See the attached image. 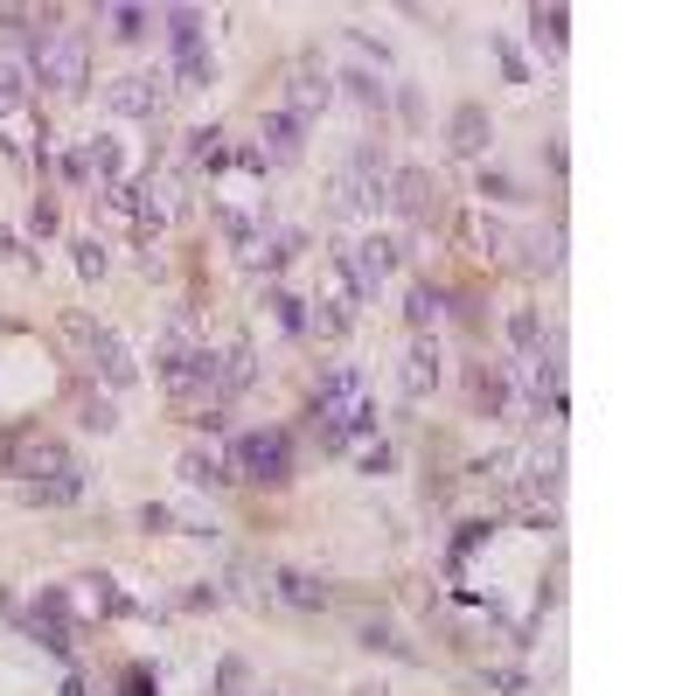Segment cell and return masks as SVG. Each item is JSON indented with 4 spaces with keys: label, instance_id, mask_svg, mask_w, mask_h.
I'll use <instances>...</instances> for the list:
<instances>
[{
    "label": "cell",
    "instance_id": "6da1fadb",
    "mask_svg": "<svg viewBox=\"0 0 696 696\" xmlns=\"http://www.w3.org/2000/svg\"><path fill=\"white\" fill-rule=\"evenodd\" d=\"M29 77L36 84H49L57 98H77L91 84V57H84V36L63 29L57 14H42L36 21V49H29Z\"/></svg>",
    "mask_w": 696,
    "mask_h": 696
},
{
    "label": "cell",
    "instance_id": "7a4b0ae2",
    "mask_svg": "<svg viewBox=\"0 0 696 696\" xmlns=\"http://www.w3.org/2000/svg\"><path fill=\"white\" fill-rule=\"evenodd\" d=\"M383 202H391V153H383V140H355V153L334 168V210L376 216Z\"/></svg>",
    "mask_w": 696,
    "mask_h": 696
},
{
    "label": "cell",
    "instance_id": "3957f363",
    "mask_svg": "<svg viewBox=\"0 0 696 696\" xmlns=\"http://www.w3.org/2000/svg\"><path fill=\"white\" fill-rule=\"evenodd\" d=\"M153 370H161L168 397L182 404V411H195V404H223V391H216V355H210V349L174 342V349H161V355H153Z\"/></svg>",
    "mask_w": 696,
    "mask_h": 696
},
{
    "label": "cell",
    "instance_id": "277c9868",
    "mask_svg": "<svg viewBox=\"0 0 696 696\" xmlns=\"http://www.w3.org/2000/svg\"><path fill=\"white\" fill-rule=\"evenodd\" d=\"M63 334H70V342H84V363L105 376L112 391H125V383L140 376V363H133V349H125V334H119V327H98V321H84V314H70Z\"/></svg>",
    "mask_w": 696,
    "mask_h": 696
},
{
    "label": "cell",
    "instance_id": "5b68a950",
    "mask_svg": "<svg viewBox=\"0 0 696 696\" xmlns=\"http://www.w3.org/2000/svg\"><path fill=\"white\" fill-rule=\"evenodd\" d=\"M230 467H238L244 481H293V440L286 432H244V440H230Z\"/></svg>",
    "mask_w": 696,
    "mask_h": 696
},
{
    "label": "cell",
    "instance_id": "8992f818",
    "mask_svg": "<svg viewBox=\"0 0 696 696\" xmlns=\"http://www.w3.org/2000/svg\"><path fill=\"white\" fill-rule=\"evenodd\" d=\"M0 460L29 481V487H57V481H84V467L57 446V440H14V446H0Z\"/></svg>",
    "mask_w": 696,
    "mask_h": 696
},
{
    "label": "cell",
    "instance_id": "52a82bcc",
    "mask_svg": "<svg viewBox=\"0 0 696 696\" xmlns=\"http://www.w3.org/2000/svg\"><path fill=\"white\" fill-rule=\"evenodd\" d=\"M383 210H397L411 230H425V223H440V182H432V168H397L391 174V202H383Z\"/></svg>",
    "mask_w": 696,
    "mask_h": 696
},
{
    "label": "cell",
    "instance_id": "ba28073f",
    "mask_svg": "<svg viewBox=\"0 0 696 696\" xmlns=\"http://www.w3.org/2000/svg\"><path fill=\"white\" fill-rule=\"evenodd\" d=\"M314 306V314H306V334H321V342H342V334L355 327V314H363V306L349 300V286H342V272L327 265V279H321V293L306 300Z\"/></svg>",
    "mask_w": 696,
    "mask_h": 696
},
{
    "label": "cell",
    "instance_id": "9c48e42d",
    "mask_svg": "<svg viewBox=\"0 0 696 696\" xmlns=\"http://www.w3.org/2000/svg\"><path fill=\"white\" fill-rule=\"evenodd\" d=\"M161 77H147V70H125V77H112L105 84V112L112 119H153L161 112Z\"/></svg>",
    "mask_w": 696,
    "mask_h": 696
},
{
    "label": "cell",
    "instance_id": "30bf717a",
    "mask_svg": "<svg viewBox=\"0 0 696 696\" xmlns=\"http://www.w3.org/2000/svg\"><path fill=\"white\" fill-rule=\"evenodd\" d=\"M327 105H334V77H327L321 63H293V84H286V112H293L300 125H314Z\"/></svg>",
    "mask_w": 696,
    "mask_h": 696
},
{
    "label": "cell",
    "instance_id": "8fae6325",
    "mask_svg": "<svg viewBox=\"0 0 696 696\" xmlns=\"http://www.w3.org/2000/svg\"><path fill=\"white\" fill-rule=\"evenodd\" d=\"M258 153H265V161H300L306 153V125L286 105H272L265 119H258Z\"/></svg>",
    "mask_w": 696,
    "mask_h": 696
},
{
    "label": "cell",
    "instance_id": "7c38bea8",
    "mask_svg": "<svg viewBox=\"0 0 696 696\" xmlns=\"http://www.w3.org/2000/svg\"><path fill=\"white\" fill-rule=\"evenodd\" d=\"M529 42L544 49L551 63H564V42H572V8H564V0H551V8L536 0V8H529Z\"/></svg>",
    "mask_w": 696,
    "mask_h": 696
},
{
    "label": "cell",
    "instance_id": "4fadbf2b",
    "mask_svg": "<svg viewBox=\"0 0 696 696\" xmlns=\"http://www.w3.org/2000/svg\"><path fill=\"white\" fill-rule=\"evenodd\" d=\"M272 599H279V606H293V613H321L334 592H327L314 572H293V564H286V572H272Z\"/></svg>",
    "mask_w": 696,
    "mask_h": 696
},
{
    "label": "cell",
    "instance_id": "5bb4252c",
    "mask_svg": "<svg viewBox=\"0 0 696 696\" xmlns=\"http://www.w3.org/2000/svg\"><path fill=\"white\" fill-rule=\"evenodd\" d=\"M440 391V342L418 334V342L404 349V397H432Z\"/></svg>",
    "mask_w": 696,
    "mask_h": 696
},
{
    "label": "cell",
    "instance_id": "9a60e30c",
    "mask_svg": "<svg viewBox=\"0 0 696 696\" xmlns=\"http://www.w3.org/2000/svg\"><path fill=\"white\" fill-rule=\"evenodd\" d=\"M446 133H453V153H467V161H481V153H487V140H495V125H487V105H460Z\"/></svg>",
    "mask_w": 696,
    "mask_h": 696
},
{
    "label": "cell",
    "instance_id": "2e32d148",
    "mask_svg": "<svg viewBox=\"0 0 696 696\" xmlns=\"http://www.w3.org/2000/svg\"><path fill=\"white\" fill-rule=\"evenodd\" d=\"M161 29H168V42H174V57H195V49H210V42H202V29H210V21H202V8H168Z\"/></svg>",
    "mask_w": 696,
    "mask_h": 696
},
{
    "label": "cell",
    "instance_id": "e0dca14e",
    "mask_svg": "<svg viewBox=\"0 0 696 696\" xmlns=\"http://www.w3.org/2000/svg\"><path fill=\"white\" fill-rule=\"evenodd\" d=\"M174 474H182L189 487H223V481H238V474H230V460H223V453H202V446H189V453H182V467H174Z\"/></svg>",
    "mask_w": 696,
    "mask_h": 696
},
{
    "label": "cell",
    "instance_id": "ac0fdd59",
    "mask_svg": "<svg viewBox=\"0 0 696 696\" xmlns=\"http://www.w3.org/2000/svg\"><path fill=\"white\" fill-rule=\"evenodd\" d=\"M251 383H258V355L238 342V349H230V355H216V391L223 397H238V391H251Z\"/></svg>",
    "mask_w": 696,
    "mask_h": 696
},
{
    "label": "cell",
    "instance_id": "d6986e66",
    "mask_svg": "<svg viewBox=\"0 0 696 696\" xmlns=\"http://www.w3.org/2000/svg\"><path fill=\"white\" fill-rule=\"evenodd\" d=\"M334 84H342V91H349V98H355V105H363V112H383V98H391V84H383V77H376L370 63L342 70V77H334Z\"/></svg>",
    "mask_w": 696,
    "mask_h": 696
},
{
    "label": "cell",
    "instance_id": "ffe728a7",
    "mask_svg": "<svg viewBox=\"0 0 696 696\" xmlns=\"http://www.w3.org/2000/svg\"><path fill=\"white\" fill-rule=\"evenodd\" d=\"M523 265L529 272H557L564 265V230H529L523 238Z\"/></svg>",
    "mask_w": 696,
    "mask_h": 696
},
{
    "label": "cell",
    "instance_id": "44dd1931",
    "mask_svg": "<svg viewBox=\"0 0 696 696\" xmlns=\"http://www.w3.org/2000/svg\"><path fill=\"white\" fill-rule=\"evenodd\" d=\"M508 349H515V355H536V349H544V314H536V306H508Z\"/></svg>",
    "mask_w": 696,
    "mask_h": 696
},
{
    "label": "cell",
    "instance_id": "7402d4cb",
    "mask_svg": "<svg viewBox=\"0 0 696 696\" xmlns=\"http://www.w3.org/2000/svg\"><path fill=\"white\" fill-rule=\"evenodd\" d=\"M529 487H536V495H557V487H564V446L557 440L529 453Z\"/></svg>",
    "mask_w": 696,
    "mask_h": 696
},
{
    "label": "cell",
    "instance_id": "603a6c76",
    "mask_svg": "<svg viewBox=\"0 0 696 696\" xmlns=\"http://www.w3.org/2000/svg\"><path fill=\"white\" fill-rule=\"evenodd\" d=\"M440 314H446V293H440V286H425V279H418V286L404 293V321H411V327L425 334V327L440 321Z\"/></svg>",
    "mask_w": 696,
    "mask_h": 696
},
{
    "label": "cell",
    "instance_id": "cb8c5ba5",
    "mask_svg": "<svg viewBox=\"0 0 696 696\" xmlns=\"http://www.w3.org/2000/svg\"><path fill=\"white\" fill-rule=\"evenodd\" d=\"M189 161H195L202 174H216V168L230 161V140H223V125H202V133H189Z\"/></svg>",
    "mask_w": 696,
    "mask_h": 696
},
{
    "label": "cell",
    "instance_id": "d4e9b609",
    "mask_svg": "<svg viewBox=\"0 0 696 696\" xmlns=\"http://www.w3.org/2000/svg\"><path fill=\"white\" fill-rule=\"evenodd\" d=\"M29 84H36V77H29V63L0 57V112H21V105H29Z\"/></svg>",
    "mask_w": 696,
    "mask_h": 696
},
{
    "label": "cell",
    "instance_id": "484cf974",
    "mask_svg": "<svg viewBox=\"0 0 696 696\" xmlns=\"http://www.w3.org/2000/svg\"><path fill=\"white\" fill-rule=\"evenodd\" d=\"M474 397H481L487 411H515V383H508L502 370H487V363H481V370H474Z\"/></svg>",
    "mask_w": 696,
    "mask_h": 696
},
{
    "label": "cell",
    "instance_id": "4316f807",
    "mask_svg": "<svg viewBox=\"0 0 696 696\" xmlns=\"http://www.w3.org/2000/svg\"><path fill=\"white\" fill-rule=\"evenodd\" d=\"M265 306H272V321L286 327V334H306V300L300 293H286V286H272L265 293Z\"/></svg>",
    "mask_w": 696,
    "mask_h": 696
},
{
    "label": "cell",
    "instance_id": "83f0119b",
    "mask_svg": "<svg viewBox=\"0 0 696 696\" xmlns=\"http://www.w3.org/2000/svg\"><path fill=\"white\" fill-rule=\"evenodd\" d=\"M174 77H182V91H210V84H216V57H210V49L174 57Z\"/></svg>",
    "mask_w": 696,
    "mask_h": 696
},
{
    "label": "cell",
    "instance_id": "f1b7e54d",
    "mask_svg": "<svg viewBox=\"0 0 696 696\" xmlns=\"http://www.w3.org/2000/svg\"><path fill=\"white\" fill-rule=\"evenodd\" d=\"M98 21H105V29H112L119 42H140V36L153 29V14H147V8H105Z\"/></svg>",
    "mask_w": 696,
    "mask_h": 696
},
{
    "label": "cell",
    "instance_id": "f546056e",
    "mask_svg": "<svg viewBox=\"0 0 696 696\" xmlns=\"http://www.w3.org/2000/svg\"><path fill=\"white\" fill-rule=\"evenodd\" d=\"M363 648H383V655H404V662H418V648L397 634V627H383V621H363Z\"/></svg>",
    "mask_w": 696,
    "mask_h": 696
},
{
    "label": "cell",
    "instance_id": "4dcf8cb0",
    "mask_svg": "<svg viewBox=\"0 0 696 696\" xmlns=\"http://www.w3.org/2000/svg\"><path fill=\"white\" fill-rule=\"evenodd\" d=\"M314 440H321V453H349V446H355L349 425L334 418V411H321V404H314Z\"/></svg>",
    "mask_w": 696,
    "mask_h": 696
},
{
    "label": "cell",
    "instance_id": "1f68e13d",
    "mask_svg": "<svg viewBox=\"0 0 696 696\" xmlns=\"http://www.w3.org/2000/svg\"><path fill=\"white\" fill-rule=\"evenodd\" d=\"M474 238H481V251H487V258H502V251L515 244V230H508L502 216H487V210H481V216H474Z\"/></svg>",
    "mask_w": 696,
    "mask_h": 696
},
{
    "label": "cell",
    "instance_id": "d6a6232c",
    "mask_svg": "<svg viewBox=\"0 0 696 696\" xmlns=\"http://www.w3.org/2000/svg\"><path fill=\"white\" fill-rule=\"evenodd\" d=\"M77 272H84V279H105V244H98V238H77Z\"/></svg>",
    "mask_w": 696,
    "mask_h": 696
},
{
    "label": "cell",
    "instance_id": "836d02e7",
    "mask_svg": "<svg viewBox=\"0 0 696 696\" xmlns=\"http://www.w3.org/2000/svg\"><path fill=\"white\" fill-rule=\"evenodd\" d=\"M244 683H251V668H244L238 655H230V662L216 668V696H244Z\"/></svg>",
    "mask_w": 696,
    "mask_h": 696
},
{
    "label": "cell",
    "instance_id": "e575fe53",
    "mask_svg": "<svg viewBox=\"0 0 696 696\" xmlns=\"http://www.w3.org/2000/svg\"><path fill=\"white\" fill-rule=\"evenodd\" d=\"M84 425H91V432H112V425H119V411H112L105 397H91V404H84Z\"/></svg>",
    "mask_w": 696,
    "mask_h": 696
},
{
    "label": "cell",
    "instance_id": "d590c367",
    "mask_svg": "<svg viewBox=\"0 0 696 696\" xmlns=\"http://www.w3.org/2000/svg\"><path fill=\"white\" fill-rule=\"evenodd\" d=\"M481 195H487V202H515V182H508V174H487V168H481Z\"/></svg>",
    "mask_w": 696,
    "mask_h": 696
},
{
    "label": "cell",
    "instance_id": "8d00e7d4",
    "mask_svg": "<svg viewBox=\"0 0 696 696\" xmlns=\"http://www.w3.org/2000/svg\"><path fill=\"white\" fill-rule=\"evenodd\" d=\"M57 168H63V182H70V189H91V168H84V153H63Z\"/></svg>",
    "mask_w": 696,
    "mask_h": 696
},
{
    "label": "cell",
    "instance_id": "74e56055",
    "mask_svg": "<svg viewBox=\"0 0 696 696\" xmlns=\"http://www.w3.org/2000/svg\"><path fill=\"white\" fill-rule=\"evenodd\" d=\"M140 523H147V529H174V508H168V502H147Z\"/></svg>",
    "mask_w": 696,
    "mask_h": 696
},
{
    "label": "cell",
    "instance_id": "f35d334b",
    "mask_svg": "<svg viewBox=\"0 0 696 696\" xmlns=\"http://www.w3.org/2000/svg\"><path fill=\"white\" fill-rule=\"evenodd\" d=\"M363 474H391V446H383V440L363 446Z\"/></svg>",
    "mask_w": 696,
    "mask_h": 696
},
{
    "label": "cell",
    "instance_id": "ab89813d",
    "mask_svg": "<svg viewBox=\"0 0 696 696\" xmlns=\"http://www.w3.org/2000/svg\"><path fill=\"white\" fill-rule=\"evenodd\" d=\"M258 696H279V689H258Z\"/></svg>",
    "mask_w": 696,
    "mask_h": 696
}]
</instances>
